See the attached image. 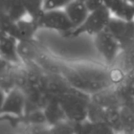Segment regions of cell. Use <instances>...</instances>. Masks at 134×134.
<instances>
[{"mask_svg":"<svg viewBox=\"0 0 134 134\" xmlns=\"http://www.w3.org/2000/svg\"><path fill=\"white\" fill-rule=\"evenodd\" d=\"M3 34H4V33H3V32H2V30L0 29V37H1V36L3 35Z\"/></svg>","mask_w":134,"mask_h":134,"instance_id":"cell-23","label":"cell"},{"mask_svg":"<svg viewBox=\"0 0 134 134\" xmlns=\"http://www.w3.org/2000/svg\"><path fill=\"white\" fill-rule=\"evenodd\" d=\"M90 100L103 109L110 107H119V103H120L118 95L116 91L112 90V87H109L101 91L91 95Z\"/></svg>","mask_w":134,"mask_h":134,"instance_id":"cell-12","label":"cell"},{"mask_svg":"<svg viewBox=\"0 0 134 134\" xmlns=\"http://www.w3.org/2000/svg\"><path fill=\"white\" fill-rule=\"evenodd\" d=\"M36 22L39 28L60 32L64 36L74 29L64 9L45 10Z\"/></svg>","mask_w":134,"mask_h":134,"instance_id":"cell-4","label":"cell"},{"mask_svg":"<svg viewBox=\"0 0 134 134\" xmlns=\"http://www.w3.org/2000/svg\"><path fill=\"white\" fill-rule=\"evenodd\" d=\"M112 13L107 5L101 7L100 8L90 12L88 18L84 22L77 28L73 29L65 37H78L80 35L87 34L91 37L106 29L111 18Z\"/></svg>","mask_w":134,"mask_h":134,"instance_id":"cell-2","label":"cell"},{"mask_svg":"<svg viewBox=\"0 0 134 134\" xmlns=\"http://www.w3.org/2000/svg\"><path fill=\"white\" fill-rule=\"evenodd\" d=\"M27 16L37 21L44 12V0H22Z\"/></svg>","mask_w":134,"mask_h":134,"instance_id":"cell-17","label":"cell"},{"mask_svg":"<svg viewBox=\"0 0 134 134\" xmlns=\"http://www.w3.org/2000/svg\"><path fill=\"white\" fill-rule=\"evenodd\" d=\"M93 42L99 56L105 62V65L111 67L121 51L119 40L107 29L93 36Z\"/></svg>","mask_w":134,"mask_h":134,"instance_id":"cell-3","label":"cell"},{"mask_svg":"<svg viewBox=\"0 0 134 134\" xmlns=\"http://www.w3.org/2000/svg\"><path fill=\"white\" fill-rule=\"evenodd\" d=\"M50 131L52 134H76L75 122L68 119H64L51 125Z\"/></svg>","mask_w":134,"mask_h":134,"instance_id":"cell-18","label":"cell"},{"mask_svg":"<svg viewBox=\"0 0 134 134\" xmlns=\"http://www.w3.org/2000/svg\"><path fill=\"white\" fill-rule=\"evenodd\" d=\"M37 29V23L29 16H25L18 21L13 22L7 34L13 36L18 41L33 40Z\"/></svg>","mask_w":134,"mask_h":134,"instance_id":"cell-7","label":"cell"},{"mask_svg":"<svg viewBox=\"0 0 134 134\" xmlns=\"http://www.w3.org/2000/svg\"><path fill=\"white\" fill-rule=\"evenodd\" d=\"M0 16L18 21L27 16L22 0H0Z\"/></svg>","mask_w":134,"mask_h":134,"instance_id":"cell-10","label":"cell"},{"mask_svg":"<svg viewBox=\"0 0 134 134\" xmlns=\"http://www.w3.org/2000/svg\"><path fill=\"white\" fill-rule=\"evenodd\" d=\"M5 96H7V93L0 88V111H1V109H2V107H3V105H4V102H5Z\"/></svg>","mask_w":134,"mask_h":134,"instance_id":"cell-22","label":"cell"},{"mask_svg":"<svg viewBox=\"0 0 134 134\" xmlns=\"http://www.w3.org/2000/svg\"><path fill=\"white\" fill-rule=\"evenodd\" d=\"M44 113L47 119V122L50 125H53L64 119H67L57 98L56 99L48 101L44 109Z\"/></svg>","mask_w":134,"mask_h":134,"instance_id":"cell-15","label":"cell"},{"mask_svg":"<svg viewBox=\"0 0 134 134\" xmlns=\"http://www.w3.org/2000/svg\"><path fill=\"white\" fill-rule=\"evenodd\" d=\"M27 102V99L25 92L19 88H14L7 93L0 114L22 116L25 113Z\"/></svg>","mask_w":134,"mask_h":134,"instance_id":"cell-6","label":"cell"},{"mask_svg":"<svg viewBox=\"0 0 134 134\" xmlns=\"http://www.w3.org/2000/svg\"><path fill=\"white\" fill-rule=\"evenodd\" d=\"M103 121L109 124L116 131L118 130L123 129L121 119V111L119 107H110L104 109L103 113Z\"/></svg>","mask_w":134,"mask_h":134,"instance_id":"cell-16","label":"cell"},{"mask_svg":"<svg viewBox=\"0 0 134 134\" xmlns=\"http://www.w3.org/2000/svg\"><path fill=\"white\" fill-rule=\"evenodd\" d=\"M113 16L126 20H134V4L129 0H106Z\"/></svg>","mask_w":134,"mask_h":134,"instance_id":"cell-11","label":"cell"},{"mask_svg":"<svg viewBox=\"0 0 134 134\" xmlns=\"http://www.w3.org/2000/svg\"><path fill=\"white\" fill-rule=\"evenodd\" d=\"M107 29L119 40L121 49L134 45V20H126L112 16Z\"/></svg>","mask_w":134,"mask_h":134,"instance_id":"cell-5","label":"cell"},{"mask_svg":"<svg viewBox=\"0 0 134 134\" xmlns=\"http://www.w3.org/2000/svg\"><path fill=\"white\" fill-rule=\"evenodd\" d=\"M112 66L120 68L126 74L134 71V45L121 49L118 58Z\"/></svg>","mask_w":134,"mask_h":134,"instance_id":"cell-14","label":"cell"},{"mask_svg":"<svg viewBox=\"0 0 134 134\" xmlns=\"http://www.w3.org/2000/svg\"><path fill=\"white\" fill-rule=\"evenodd\" d=\"M72 0H44V11L63 9Z\"/></svg>","mask_w":134,"mask_h":134,"instance_id":"cell-19","label":"cell"},{"mask_svg":"<svg viewBox=\"0 0 134 134\" xmlns=\"http://www.w3.org/2000/svg\"><path fill=\"white\" fill-rule=\"evenodd\" d=\"M86 4L87 7L88 8L90 12L100 8L101 7L106 5L105 0H83Z\"/></svg>","mask_w":134,"mask_h":134,"instance_id":"cell-20","label":"cell"},{"mask_svg":"<svg viewBox=\"0 0 134 134\" xmlns=\"http://www.w3.org/2000/svg\"><path fill=\"white\" fill-rule=\"evenodd\" d=\"M63 9L72 23L74 29L80 27L90 14V10L83 0H72Z\"/></svg>","mask_w":134,"mask_h":134,"instance_id":"cell-9","label":"cell"},{"mask_svg":"<svg viewBox=\"0 0 134 134\" xmlns=\"http://www.w3.org/2000/svg\"><path fill=\"white\" fill-rule=\"evenodd\" d=\"M130 2H131V3H133L134 4V0H129Z\"/></svg>","mask_w":134,"mask_h":134,"instance_id":"cell-24","label":"cell"},{"mask_svg":"<svg viewBox=\"0 0 134 134\" xmlns=\"http://www.w3.org/2000/svg\"><path fill=\"white\" fill-rule=\"evenodd\" d=\"M19 66L11 65L0 74V88L8 93L18 88V72Z\"/></svg>","mask_w":134,"mask_h":134,"instance_id":"cell-13","label":"cell"},{"mask_svg":"<svg viewBox=\"0 0 134 134\" xmlns=\"http://www.w3.org/2000/svg\"><path fill=\"white\" fill-rule=\"evenodd\" d=\"M66 118L73 122L88 120V108L90 95L70 88L68 91L56 96Z\"/></svg>","mask_w":134,"mask_h":134,"instance_id":"cell-1","label":"cell"},{"mask_svg":"<svg viewBox=\"0 0 134 134\" xmlns=\"http://www.w3.org/2000/svg\"><path fill=\"white\" fill-rule=\"evenodd\" d=\"M13 65V64H10L8 61H7L5 59H4L3 58L0 57V74H1L3 71H5L9 66Z\"/></svg>","mask_w":134,"mask_h":134,"instance_id":"cell-21","label":"cell"},{"mask_svg":"<svg viewBox=\"0 0 134 134\" xmlns=\"http://www.w3.org/2000/svg\"><path fill=\"white\" fill-rule=\"evenodd\" d=\"M0 57L13 65H21L22 59L18 53V40L16 37L7 33L0 37Z\"/></svg>","mask_w":134,"mask_h":134,"instance_id":"cell-8","label":"cell"}]
</instances>
